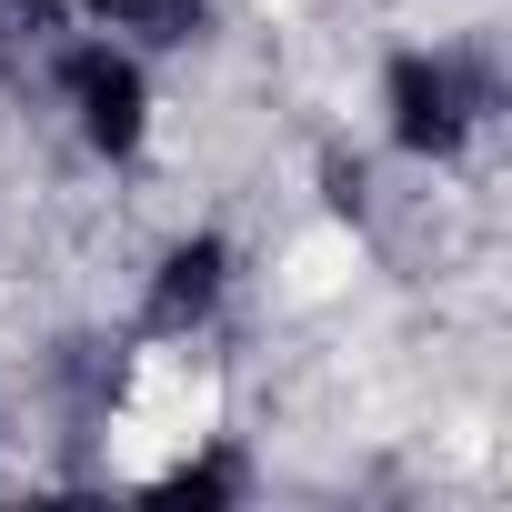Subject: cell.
Masks as SVG:
<instances>
[{
	"label": "cell",
	"instance_id": "2",
	"mask_svg": "<svg viewBox=\"0 0 512 512\" xmlns=\"http://www.w3.org/2000/svg\"><path fill=\"white\" fill-rule=\"evenodd\" d=\"M71 101H81V131H91L101 151H131V141H141L151 91H141V71H131L121 51H81V61H71Z\"/></svg>",
	"mask_w": 512,
	"mask_h": 512
},
{
	"label": "cell",
	"instance_id": "1",
	"mask_svg": "<svg viewBox=\"0 0 512 512\" xmlns=\"http://www.w3.org/2000/svg\"><path fill=\"white\" fill-rule=\"evenodd\" d=\"M382 101H392V141L422 151V161H452V151L472 141V121H482L472 71H462V61H432V51H402L392 81H382Z\"/></svg>",
	"mask_w": 512,
	"mask_h": 512
},
{
	"label": "cell",
	"instance_id": "3",
	"mask_svg": "<svg viewBox=\"0 0 512 512\" xmlns=\"http://www.w3.org/2000/svg\"><path fill=\"white\" fill-rule=\"evenodd\" d=\"M221 272H231V251L221 241H181L171 262H161V292H151V322H201L221 302Z\"/></svg>",
	"mask_w": 512,
	"mask_h": 512
}]
</instances>
